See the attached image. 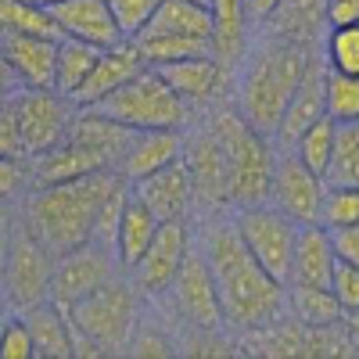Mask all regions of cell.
Instances as JSON below:
<instances>
[{"label": "cell", "mask_w": 359, "mask_h": 359, "mask_svg": "<svg viewBox=\"0 0 359 359\" xmlns=\"http://www.w3.org/2000/svg\"><path fill=\"white\" fill-rule=\"evenodd\" d=\"M198 252L208 262L230 331H262L287 316V284L273 280L237 237L233 219H216L205 230Z\"/></svg>", "instance_id": "cell-1"}, {"label": "cell", "mask_w": 359, "mask_h": 359, "mask_svg": "<svg viewBox=\"0 0 359 359\" xmlns=\"http://www.w3.org/2000/svg\"><path fill=\"white\" fill-rule=\"evenodd\" d=\"M118 184H123V176L115 169H101V172H90V176H79V180H65V184H36L18 201V208H22L25 226L33 230L54 255H65V252L90 245L94 219Z\"/></svg>", "instance_id": "cell-2"}, {"label": "cell", "mask_w": 359, "mask_h": 359, "mask_svg": "<svg viewBox=\"0 0 359 359\" xmlns=\"http://www.w3.org/2000/svg\"><path fill=\"white\" fill-rule=\"evenodd\" d=\"M316 50L298 47L287 40H273L266 36L255 47H245L241 54V69H237V83H233V108L241 111L248 123L273 140L277 126L284 118V108L294 94V86L302 83L306 69L313 65Z\"/></svg>", "instance_id": "cell-3"}, {"label": "cell", "mask_w": 359, "mask_h": 359, "mask_svg": "<svg viewBox=\"0 0 359 359\" xmlns=\"http://www.w3.org/2000/svg\"><path fill=\"white\" fill-rule=\"evenodd\" d=\"M208 126L216 130L226 169H230V208H245V205H262L269 201V184H273V169H277V144L262 137L248 118L230 108L216 104L208 111Z\"/></svg>", "instance_id": "cell-4"}, {"label": "cell", "mask_w": 359, "mask_h": 359, "mask_svg": "<svg viewBox=\"0 0 359 359\" xmlns=\"http://www.w3.org/2000/svg\"><path fill=\"white\" fill-rule=\"evenodd\" d=\"M137 287L123 273L101 284L97 291H90L86 298L69 313L72 334H76V355H115L126 352L140 320V302H137Z\"/></svg>", "instance_id": "cell-5"}, {"label": "cell", "mask_w": 359, "mask_h": 359, "mask_svg": "<svg viewBox=\"0 0 359 359\" xmlns=\"http://www.w3.org/2000/svg\"><path fill=\"white\" fill-rule=\"evenodd\" d=\"M94 108L130 130H187L194 115L155 65H144Z\"/></svg>", "instance_id": "cell-6"}, {"label": "cell", "mask_w": 359, "mask_h": 359, "mask_svg": "<svg viewBox=\"0 0 359 359\" xmlns=\"http://www.w3.org/2000/svg\"><path fill=\"white\" fill-rule=\"evenodd\" d=\"M230 219H233L237 237H241L245 248L252 252V259H255L273 280L287 284V280H291V259H294L298 223L287 219L280 208H273L269 201L233 208Z\"/></svg>", "instance_id": "cell-7"}, {"label": "cell", "mask_w": 359, "mask_h": 359, "mask_svg": "<svg viewBox=\"0 0 359 359\" xmlns=\"http://www.w3.org/2000/svg\"><path fill=\"white\" fill-rule=\"evenodd\" d=\"M54 262H57V255L25 226V219H18L15 241H11V252H8V269H4V298H8V306H15L22 313V309H33L40 302H50Z\"/></svg>", "instance_id": "cell-8"}, {"label": "cell", "mask_w": 359, "mask_h": 359, "mask_svg": "<svg viewBox=\"0 0 359 359\" xmlns=\"http://www.w3.org/2000/svg\"><path fill=\"white\" fill-rule=\"evenodd\" d=\"M184 165L194 187V208L208 216H219L230 208V169L216 130L201 118L198 126L184 130Z\"/></svg>", "instance_id": "cell-9"}, {"label": "cell", "mask_w": 359, "mask_h": 359, "mask_svg": "<svg viewBox=\"0 0 359 359\" xmlns=\"http://www.w3.org/2000/svg\"><path fill=\"white\" fill-rule=\"evenodd\" d=\"M11 104H15L25 158H36L62 144L72 130V118L79 108L57 90H25V86L11 94Z\"/></svg>", "instance_id": "cell-10"}, {"label": "cell", "mask_w": 359, "mask_h": 359, "mask_svg": "<svg viewBox=\"0 0 359 359\" xmlns=\"http://www.w3.org/2000/svg\"><path fill=\"white\" fill-rule=\"evenodd\" d=\"M191 248H194V237H191V223L187 219H165V223H158V233L151 237L147 252L130 269L133 287L140 294H147V298H162L172 287L180 266L187 262Z\"/></svg>", "instance_id": "cell-11"}, {"label": "cell", "mask_w": 359, "mask_h": 359, "mask_svg": "<svg viewBox=\"0 0 359 359\" xmlns=\"http://www.w3.org/2000/svg\"><path fill=\"white\" fill-rule=\"evenodd\" d=\"M118 273H123V266H118L111 248L83 245L76 252H65V255H57V262H54L50 302L57 309H72L79 298H86L90 291H97L101 284H108Z\"/></svg>", "instance_id": "cell-12"}, {"label": "cell", "mask_w": 359, "mask_h": 359, "mask_svg": "<svg viewBox=\"0 0 359 359\" xmlns=\"http://www.w3.org/2000/svg\"><path fill=\"white\" fill-rule=\"evenodd\" d=\"M165 294H172V306L180 309V316H184L191 327H198V331L219 334L226 327L219 294H216V280H212V273H208V262L198 252V245L191 248L187 262L180 266V273H176V280Z\"/></svg>", "instance_id": "cell-13"}, {"label": "cell", "mask_w": 359, "mask_h": 359, "mask_svg": "<svg viewBox=\"0 0 359 359\" xmlns=\"http://www.w3.org/2000/svg\"><path fill=\"white\" fill-rule=\"evenodd\" d=\"M327 180L316 176L294 151L277 155L273 184H269V205L294 223H320V201H323Z\"/></svg>", "instance_id": "cell-14"}, {"label": "cell", "mask_w": 359, "mask_h": 359, "mask_svg": "<svg viewBox=\"0 0 359 359\" xmlns=\"http://www.w3.org/2000/svg\"><path fill=\"white\" fill-rule=\"evenodd\" d=\"M165 76V83L176 90L184 104L194 108H208V104H223V97L233 90L230 83V65L219 54H201V57H184V62H172L158 69Z\"/></svg>", "instance_id": "cell-15"}, {"label": "cell", "mask_w": 359, "mask_h": 359, "mask_svg": "<svg viewBox=\"0 0 359 359\" xmlns=\"http://www.w3.org/2000/svg\"><path fill=\"white\" fill-rule=\"evenodd\" d=\"M133 194L151 208V212L165 223V219H191V208H194V187H191V176L184 165V155L176 162L155 169L151 176L130 184Z\"/></svg>", "instance_id": "cell-16"}, {"label": "cell", "mask_w": 359, "mask_h": 359, "mask_svg": "<svg viewBox=\"0 0 359 359\" xmlns=\"http://www.w3.org/2000/svg\"><path fill=\"white\" fill-rule=\"evenodd\" d=\"M50 18L57 22V33L69 36V40H83V43H94V47H115L123 36V29L115 25L111 11H108V0H54L47 8Z\"/></svg>", "instance_id": "cell-17"}, {"label": "cell", "mask_w": 359, "mask_h": 359, "mask_svg": "<svg viewBox=\"0 0 359 359\" xmlns=\"http://www.w3.org/2000/svg\"><path fill=\"white\" fill-rule=\"evenodd\" d=\"M144 54L137 47V40H118L115 47H104L97 65L90 69V76L83 79V86L72 94V104L79 108H94L97 101H104L111 90H118L126 79H133L144 69Z\"/></svg>", "instance_id": "cell-18"}, {"label": "cell", "mask_w": 359, "mask_h": 359, "mask_svg": "<svg viewBox=\"0 0 359 359\" xmlns=\"http://www.w3.org/2000/svg\"><path fill=\"white\" fill-rule=\"evenodd\" d=\"M0 47L18 79V90H54V65H57V40L47 36H22L0 33Z\"/></svg>", "instance_id": "cell-19"}, {"label": "cell", "mask_w": 359, "mask_h": 359, "mask_svg": "<svg viewBox=\"0 0 359 359\" xmlns=\"http://www.w3.org/2000/svg\"><path fill=\"white\" fill-rule=\"evenodd\" d=\"M323 76H327V65L320 62V57H313V65L306 69L302 83L294 86V94L284 108V118H280V126H277V151H291L294 140L302 137L316 118H323Z\"/></svg>", "instance_id": "cell-20"}, {"label": "cell", "mask_w": 359, "mask_h": 359, "mask_svg": "<svg viewBox=\"0 0 359 359\" xmlns=\"http://www.w3.org/2000/svg\"><path fill=\"white\" fill-rule=\"evenodd\" d=\"M338 255L331 248V233L323 223H298L294 237V259H291V280L287 284H309V287H331Z\"/></svg>", "instance_id": "cell-21"}, {"label": "cell", "mask_w": 359, "mask_h": 359, "mask_svg": "<svg viewBox=\"0 0 359 359\" xmlns=\"http://www.w3.org/2000/svg\"><path fill=\"white\" fill-rule=\"evenodd\" d=\"M180 155H184V130H137L115 172L126 184H137V180L151 176L155 169L176 162Z\"/></svg>", "instance_id": "cell-22"}, {"label": "cell", "mask_w": 359, "mask_h": 359, "mask_svg": "<svg viewBox=\"0 0 359 359\" xmlns=\"http://www.w3.org/2000/svg\"><path fill=\"white\" fill-rule=\"evenodd\" d=\"M266 36L298 47H316L327 29V0H280L277 11L262 22Z\"/></svg>", "instance_id": "cell-23"}, {"label": "cell", "mask_w": 359, "mask_h": 359, "mask_svg": "<svg viewBox=\"0 0 359 359\" xmlns=\"http://www.w3.org/2000/svg\"><path fill=\"white\" fill-rule=\"evenodd\" d=\"M133 133H137V130L115 123V118H108V115L97 111V108H76L72 130H69V137L79 140V144H86L108 169H118V162H123L126 147H130V140H133Z\"/></svg>", "instance_id": "cell-24"}, {"label": "cell", "mask_w": 359, "mask_h": 359, "mask_svg": "<svg viewBox=\"0 0 359 359\" xmlns=\"http://www.w3.org/2000/svg\"><path fill=\"white\" fill-rule=\"evenodd\" d=\"M212 33H216L212 8L194 4V0H158L151 22H147L137 36H194V40H212Z\"/></svg>", "instance_id": "cell-25"}, {"label": "cell", "mask_w": 359, "mask_h": 359, "mask_svg": "<svg viewBox=\"0 0 359 359\" xmlns=\"http://www.w3.org/2000/svg\"><path fill=\"white\" fill-rule=\"evenodd\" d=\"M29 169H33V187L36 184H65V180H79V176H90V172H101L108 169L86 144L65 137L57 147L50 151L29 158Z\"/></svg>", "instance_id": "cell-26"}, {"label": "cell", "mask_w": 359, "mask_h": 359, "mask_svg": "<svg viewBox=\"0 0 359 359\" xmlns=\"http://www.w3.org/2000/svg\"><path fill=\"white\" fill-rule=\"evenodd\" d=\"M158 223L162 219L130 191V201H126L123 219H118V230H115V259H118V266H123V273H130V269L137 266V259L147 252L151 237L158 233Z\"/></svg>", "instance_id": "cell-27"}, {"label": "cell", "mask_w": 359, "mask_h": 359, "mask_svg": "<svg viewBox=\"0 0 359 359\" xmlns=\"http://www.w3.org/2000/svg\"><path fill=\"white\" fill-rule=\"evenodd\" d=\"M25 323H29V334H33L36 355L43 359H65L76 355V334H72V323L69 313L57 309L54 302H40L33 309H22Z\"/></svg>", "instance_id": "cell-28"}, {"label": "cell", "mask_w": 359, "mask_h": 359, "mask_svg": "<svg viewBox=\"0 0 359 359\" xmlns=\"http://www.w3.org/2000/svg\"><path fill=\"white\" fill-rule=\"evenodd\" d=\"M287 316L302 327H334L345 323V309L331 287L287 284Z\"/></svg>", "instance_id": "cell-29"}, {"label": "cell", "mask_w": 359, "mask_h": 359, "mask_svg": "<svg viewBox=\"0 0 359 359\" xmlns=\"http://www.w3.org/2000/svg\"><path fill=\"white\" fill-rule=\"evenodd\" d=\"M101 47L94 43H83V40H69L62 36L57 40V65H54V90L65 94L72 101V94L83 86V79L90 76V69L97 65Z\"/></svg>", "instance_id": "cell-30"}, {"label": "cell", "mask_w": 359, "mask_h": 359, "mask_svg": "<svg viewBox=\"0 0 359 359\" xmlns=\"http://www.w3.org/2000/svg\"><path fill=\"white\" fill-rule=\"evenodd\" d=\"M0 33L62 40L57 22L50 18V11L43 4H33V0H0Z\"/></svg>", "instance_id": "cell-31"}, {"label": "cell", "mask_w": 359, "mask_h": 359, "mask_svg": "<svg viewBox=\"0 0 359 359\" xmlns=\"http://www.w3.org/2000/svg\"><path fill=\"white\" fill-rule=\"evenodd\" d=\"M144 62L147 65H172V62H184V57H201V54H216L212 40H194V36H133Z\"/></svg>", "instance_id": "cell-32"}, {"label": "cell", "mask_w": 359, "mask_h": 359, "mask_svg": "<svg viewBox=\"0 0 359 359\" xmlns=\"http://www.w3.org/2000/svg\"><path fill=\"white\" fill-rule=\"evenodd\" d=\"M334 140H338V123L334 118H316V123L294 140L291 151L302 158L316 176H327V169H331V158H334Z\"/></svg>", "instance_id": "cell-33"}, {"label": "cell", "mask_w": 359, "mask_h": 359, "mask_svg": "<svg viewBox=\"0 0 359 359\" xmlns=\"http://www.w3.org/2000/svg\"><path fill=\"white\" fill-rule=\"evenodd\" d=\"M323 115L338 126L359 123V76H341L327 69L323 76Z\"/></svg>", "instance_id": "cell-34"}, {"label": "cell", "mask_w": 359, "mask_h": 359, "mask_svg": "<svg viewBox=\"0 0 359 359\" xmlns=\"http://www.w3.org/2000/svg\"><path fill=\"white\" fill-rule=\"evenodd\" d=\"M323 180L327 184H341V187H359V123L338 126L334 158Z\"/></svg>", "instance_id": "cell-35"}, {"label": "cell", "mask_w": 359, "mask_h": 359, "mask_svg": "<svg viewBox=\"0 0 359 359\" xmlns=\"http://www.w3.org/2000/svg\"><path fill=\"white\" fill-rule=\"evenodd\" d=\"M320 43L331 72L359 76V25H331Z\"/></svg>", "instance_id": "cell-36"}, {"label": "cell", "mask_w": 359, "mask_h": 359, "mask_svg": "<svg viewBox=\"0 0 359 359\" xmlns=\"http://www.w3.org/2000/svg\"><path fill=\"white\" fill-rule=\"evenodd\" d=\"M320 223L323 226L359 223V187L327 184L323 187V201H320Z\"/></svg>", "instance_id": "cell-37"}, {"label": "cell", "mask_w": 359, "mask_h": 359, "mask_svg": "<svg viewBox=\"0 0 359 359\" xmlns=\"http://www.w3.org/2000/svg\"><path fill=\"white\" fill-rule=\"evenodd\" d=\"M155 8H158V0H108V11H111L115 25L123 29L126 40H133L140 29L151 22Z\"/></svg>", "instance_id": "cell-38"}, {"label": "cell", "mask_w": 359, "mask_h": 359, "mask_svg": "<svg viewBox=\"0 0 359 359\" xmlns=\"http://www.w3.org/2000/svg\"><path fill=\"white\" fill-rule=\"evenodd\" d=\"M33 187V169L29 158H0V205L22 201Z\"/></svg>", "instance_id": "cell-39"}, {"label": "cell", "mask_w": 359, "mask_h": 359, "mask_svg": "<svg viewBox=\"0 0 359 359\" xmlns=\"http://www.w3.org/2000/svg\"><path fill=\"white\" fill-rule=\"evenodd\" d=\"M36 345L33 334H29V323L25 316H8V323L0 327V359H33Z\"/></svg>", "instance_id": "cell-40"}, {"label": "cell", "mask_w": 359, "mask_h": 359, "mask_svg": "<svg viewBox=\"0 0 359 359\" xmlns=\"http://www.w3.org/2000/svg\"><path fill=\"white\" fill-rule=\"evenodd\" d=\"M331 291L341 302L345 316H359V266L338 262L334 266V277H331Z\"/></svg>", "instance_id": "cell-41"}, {"label": "cell", "mask_w": 359, "mask_h": 359, "mask_svg": "<svg viewBox=\"0 0 359 359\" xmlns=\"http://www.w3.org/2000/svg\"><path fill=\"white\" fill-rule=\"evenodd\" d=\"M0 158H25L22 133H18V118H15V104L11 101L0 108Z\"/></svg>", "instance_id": "cell-42"}, {"label": "cell", "mask_w": 359, "mask_h": 359, "mask_svg": "<svg viewBox=\"0 0 359 359\" xmlns=\"http://www.w3.org/2000/svg\"><path fill=\"white\" fill-rule=\"evenodd\" d=\"M331 233V248L338 255V262L359 266V223H345V226H327Z\"/></svg>", "instance_id": "cell-43"}, {"label": "cell", "mask_w": 359, "mask_h": 359, "mask_svg": "<svg viewBox=\"0 0 359 359\" xmlns=\"http://www.w3.org/2000/svg\"><path fill=\"white\" fill-rule=\"evenodd\" d=\"M18 219H22L18 201L0 205V294H4V269H8V252H11V241H15Z\"/></svg>", "instance_id": "cell-44"}, {"label": "cell", "mask_w": 359, "mask_h": 359, "mask_svg": "<svg viewBox=\"0 0 359 359\" xmlns=\"http://www.w3.org/2000/svg\"><path fill=\"white\" fill-rule=\"evenodd\" d=\"M359 25V0H327V29Z\"/></svg>", "instance_id": "cell-45"}, {"label": "cell", "mask_w": 359, "mask_h": 359, "mask_svg": "<svg viewBox=\"0 0 359 359\" xmlns=\"http://www.w3.org/2000/svg\"><path fill=\"white\" fill-rule=\"evenodd\" d=\"M280 0H245V15H248V25H262L269 15L277 11Z\"/></svg>", "instance_id": "cell-46"}, {"label": "cell", "mask_w": 359, "mask_h": 359, "mask_svg": "<svg viewBox=\"0 0 359 359\" xmlns=\"http://www.w3.org/2000/svg\"><path fill=\"white\" fill-rule=\"evenodd\" d=\"M0 86L4 90H18V79H15V72H11V65H8V57H4V47H0Z\"/></svg>", "instance_id": "cell-47"}, {"label": "cell", "mask_w": 359, "mask_h": 359, "mask_svg": "<svg viewBox=\"0 0 359 359\" xmlns=\"http://www.w3.org/2000/svg\"><path fill=\"white\" fill-rule=\"evenodd\" d=\"M4 323H8V298L0 294V327H4Z\"/></svg>", "instance_id": "cell-48"}, {"label": "cell", "mask_w": 359, "mask_h": 359, "mask_svg": "<svg viewBox=\"0 0 359 359\" xmlns=\"http://www.w3.org/2000/svg\"><path fill=\"white\" fill-rule=\"evenodd\" d=\"M8 101H11V90H4V86H0V108H4Z\"/></svg>", "instance_id": "cell-49"}, {"label": "cell", "mask_w": 359, "mask_h": 359, "mask_svg": "<svg viewBox=\"0 0 359 359\" xmlns=\"http://www.w3.org/2000/svg\"><path fill=\"white\" fill-rule=\"evenodd\" d=\"M33 4H43V8H50V4H54V0H33Z\"/></svg>", "instance_id": "cell-50"}, {"label": "cell", "mask_w": 359, "mask_h": 359, "mask_svg": "<svg viewBox=\"0 0 359 359\" xmlns=\"http://www.w3.org/2000/svg\"><path fill=\"white\" fill-rule=\"evenodd\" d=\"M194 4H205V8H212V0H194Z\"/></svg>", "instance_id": "cell-51"}]
</instances>
